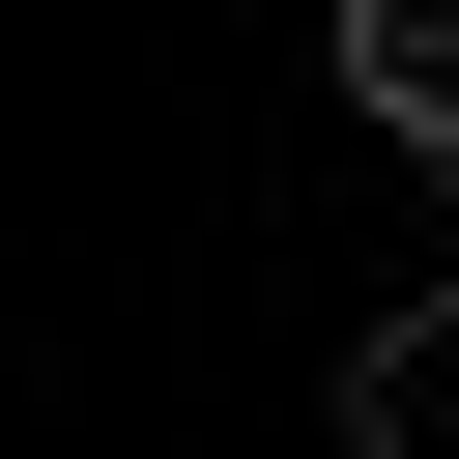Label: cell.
Segmentation results:
<instances>
[{
	"label": "cell",
	"instance_id": "cell-2",
	"mask_svg": "<svg viewBox=\"0 0 459 459\" xmlns=\"http://www.w3.org/2000/svg\"><path fill=\"white\" fill-rule=\"evenodd\" d=\"M344 459H459V287H402L344 344Z\"/></svg>",
	"mask_w": 459,
	"mask_h": 459
},
{
	"label": "cell",
	"instance_id": "cell-1",
	"mask_svg": "<svg viewBox=\"0 0 459 459\" xmlns=\"http://www.w3.org/2000/svg\"><path fill=\"white\" fill-rule=\"evenodd\" d=\"M316 57H344V115H373V143H430V172H459V0H316Z\"/></svg>",
	"mask_w": 459,
	"mask_h": 459
}]
</instances>
